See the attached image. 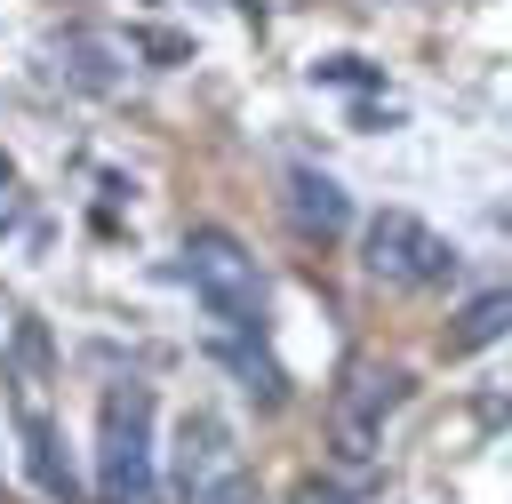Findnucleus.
<instances>
[{"label": "nucleus", "mask_w": 512, "mask_h": 504, "mask_svg": "<svg viewBox=\"0 0 512 504\" xmlns=\"http://www.w3.org/2000/svg\"><path fill=\"white\" fill-rule=\"evenodd\" d=\"M288 224L304 232V240H336L344 224H352V200H344V184L328 176V168H288Z\"/></svg>", "instance_id": "obj_6"}, {"label": "nucleus", "mask_w": 512, "mask_h": 504, "mask_svg": "<svg viewBox=\"0 0 512 504\" xmlns=\"http://www.w3.org/2000/svg\"><path fill=\"white\" fill-rule=\"evenodd\" d=\"M96 504H160L152 480V392L112 384L96 416Z\"/></svg>", "instance_id": "obj_1"}, {"label": "nucleus", "mask_w": 512, "mask_h": 504, "mask_svg": "<svg viewBox=\"0 0 512 504\" xmlns=\"http://www.w3.org/2000/svg\"><path fill=\"white\" fill-rule=\"evenodd\" d=\"M312 80H336V88H376V72H368L360 56H328V64H312Z\"/></svg>", "instance_id": "obj_9"}, {"label": "nucleus", "mask_w": 512, "mask_h": 504, "mask_svg": "<svg viewBox=\"0 0 512 504\" xmlns=\"http://www.w3.org/2000/svg\"><path fill=\"white\" fill-rule=\"evenodd\" d=\"M360 272L384 280V288H432V280L456 272V248H448L424 216L384 208V216H368V232H360Z\"/></svg>", "instance_id": "obj_4"}, {"label": "nucleus", "mask_w": 512, "mask_h": 504, "mask_svg": "<svg viewBox=\"0 0 512 504\" xmlns=\"http://www.w3.org/2000/svg\"><path fill=\"white\" fill-rule=\"evenodd\" d=\"M8 192H16V184H8V168H0V224L16 216V200H8Z\"/></svg>", "instance_id": "obj_11"}, {"label": "nucleus", "mask_w": 512, "mask_h": 504, "mask_svg": "<svg viewBox=\"0 0 512 504\" xmlns=\"http://www.w3.org/2000/svg\"><path fill=\"white\" fill-rule=\"evenodd\" d=\"M504 336H512V288H488V296H472V304L456 312L448 352H488V344H504Z\"/></svg>", "instance_id": "obj_8"}, {"label": "nucleus", "mask_w": 512, "mask_h": 504, "mask_svg": "<svg viewBox=\"0 0 512 504\" xmlns=\"http://www.w3.org/2000/svg\"><path fill=\"white\" fill-rule=\"evenodd\" d=\"M400 400H408V376H400L392 360H352L344 384H336V400H328L336 456H344V464H368L376 440H384V416H392Z\"/></svg>", "instance_id": "obj_5"}, {"label": "nucleus", "mask_w": 512, "mask_h": 504, "mask_svg": "<svg viewBox=\"0 0 512 504\" xmlns=\"http://www.w3.org/2000/svg\"><path fill=\"white\" fill-rule=\"evenodd\" d=\"M24 464H32V480L56 496V504H80V480H72V464H64V448H56V424L24 400Z\"/></svg>", "instance_id": "obj_7"}, {"label": "nucleus", "mask_w": 512, "mask_h": 504, "mask_svg": "<svg viewBox=\"0 0 512 504\" xmlns=\"http://www.w3.org/2000/svg\"><path fill=\"white\" fill-rule=\"evenodd\" d=\"M184 280H192V296H200L232 336H256V328H264V272H256V256H248L224 224H192V232H184Z\"/></svg>", "instance_id": "obj_2"}, {"label": "nucleus", "mask_w": 512, "mask_h": 504, "mask_svg": "<svg viewBox=\"0 0 512 504\" xmlns=\"http://www.w3.org/2000/svg\"><path fill=\"white\" fill-rule=\"evenodd\" d=\"M304 504H368V496H344V488H304Z\"/></svg>", "instance_id": "obj_10"}, {"label": "nucleus", "mask_w": 512, "mask_h": 504, "mask_svg": "<svg viewBox=\"0 0 512 504\" xmlns=\"http://www.w3.org/2000/svg\"><path fill=\"white\" fill-rule=\"evenodd\" d=\"M168 472H176V504H256V472H248L232 424L208 416V408H192L176 424V464Z\"/></svg>", "instance_id": "obj_3"}]
</instances>
